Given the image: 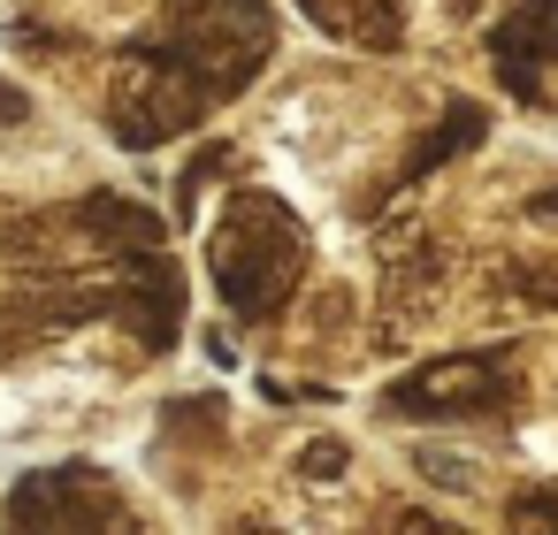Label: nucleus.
<instances>
[{
	"label": "nucleus",
	"instance_id": "nucleus-1",
	"mask_svg": "<svg viewBox=\"0 0 558 535\" xmlns=\"http://www.w3.org/2000/svg\"><path fill=\"white\" fill-rule=\"evenodd\" d=\"M100 398H116V367L85 360V352H47L32 367L0 375V443H32V436H62L77 428Z\"/></svg>",
	"mask_w": 558,
	"mask_h": 535
},
{
	"label": "nucleus",
	"instance_id": "nucleus-2",
	"mask_svg": "<svg viewBox=\"0 0 558 535\" xmlns=\"http://www.w3.org/2000/svg\"><path fill=\"white\" fill-rule=\"evenodd\" d=\"M268 154L291 184H314L329 192L352 161H360V115L337 100V93H291L276 115H268Z\"/></svg>",
	"mask_w": 558,
	"mask_h": 535
},
{
	"label": "nucleus",
	"instance_id": "nucleus-3",
	"mask_svg": "<svg viewBox=\"0 0 558 535\" xmlns=\"http://www.w3.org/2000/svg\"><path fill=\"white\" fill-rule=\"evenodd\" d=\"M413 459H421V474H451L444 489H474V482H482V466H459V459H451L444 443H421Z\"/></svg>",
	"mask_w": 558,
	"mask_h": 535
}]
</instances>
